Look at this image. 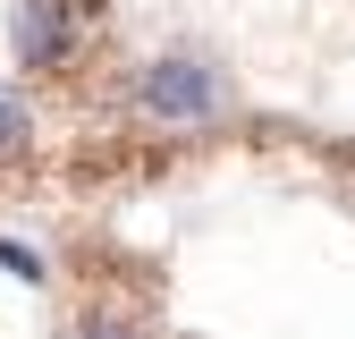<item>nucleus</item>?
Segmentation results:
<instances>
[{
	"label": "nucleus",
	"mask_w": 355,
	"mask_h": 339,
	"mask_svg": "<svg viewBox=\"0 0 355 339\" xmlns=\"http://www.w3.org/2000/svg\"><path fill=\"white\" fill-rule=\"evenodd\" d=\"M136 110L161 119V127H211L229 110V76L195 51H161V60L136 68Z\"/></svg>",
	"instance_id": "1"
},
{
	"label": "nucleus",
	"mask_w": 355,
	"mask_h": 339,
	"mask_svg": "<svg viewBox=\"0 0 355 339\" xmlns=\"http://www.w3.org/2000/svg\"><path fill=\"white\" fill-rule=\"evenodd\" d=\"M17 60L26 68H68L76 51V0H17Z\"/></svg>",
	"instance_id": "2"
},
{
	"label": "nucleus",
	"mask_w": 355,
	"mask_h": 339,
	"mask_svg": "<svg viewBox=\"0 0 355 339\" xmlns=\"http://www.w3.org/2000/svg\"><path fill=\"white\" fill-rule=\"evenodd\" d=\"M34 144V119H26V102L9 94V85H0V161H17Z\"/></svg>",
	"instance_id": "3"
},
{
	"label": "nucleus",
	"mask_w": 355,
	"mask_h": 339,
	"mask_svg": "<svg viewBox=\"0 0 355 339\" xmlns=\"http://www.w3.org/2000/svg\"><path fill=\"white\" fill-rule=\"evenodd\" d=\"M76 339H144V322H127V314H85Z\"/></svg>",
	"instance_id": "4"
},
{
	"label": "nucleus",
	"mask_w": 355,
	"mask_h": 339,
	"mask_svg": "<svg viewBox=\"0 0 355 339\" xmlns=\"http://www.w3.org/2000/svg\"><path fill=\"white\" fill-rule=\"evenodd\" d=\"M0 272H17V280H34V288H42V280H51V272H42V263H34V254H26V246H9V238H0Z\"/></svg>",
	"instance_id": "5"
}]
</instances>
